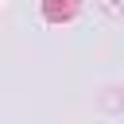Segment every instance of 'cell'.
Segmentation results:
<instances>
[]
</instances>
